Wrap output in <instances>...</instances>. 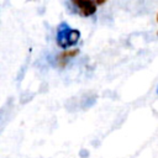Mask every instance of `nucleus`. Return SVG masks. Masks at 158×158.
<instances>
[{
    "label": "nucleus",
    "mask_w": 158,
    "mask_h": 158,
    "mask_svg": "<svg viewBox=\"0 0 158 158\" xmlns=\"http://www.w3.org/2000/svg\"><path fill=\"white\" fill-rule=\"evenodd\" d=\"M96 1L91 0H72L70 6L81 16H91L96 12Z\"/></svg>",
    "instance_id": "obj_2"
},
{
    "label": "nucleus",
    "mask_w": 158,
    "mask_h": 158,
    "mask_svg": "<svg viewBox=\"0 0 158 158\" xmlns=\"http://www.w3.org/2000/svg\"><path fill=\"white\" fill-rule=\"evenodd\" d=\"M157 35H158V33H157Z\"/></svg>",
    "instance_id": "obj_6"
},
{
    "label": "nucleus",
    "mask_w": 158,
    "mask_h": 158,
    "mask_svg": "<svg viewBox=\"0 0 158 158\" xmlns=\"http://www.w3.org/2000/svg\"><path fill=\"white\" fill-rule=\"evenodd\" d=\"M78 53H79V49H77V48H73V49H65V51H63V52H62V53H59V54L57 56V58H56L57 65H58V67H60V68L65 67V65H67V63H68L72 58H74Z\"/></svg>",
    "instance_id": "obj_3"
},
{
    "label": "nucleus",
    "mask_w": 158,
    "mask_h": 158,
    "mask_svg": "<svg viewBox=\"0 0 158 158\" xmlns=\"http://www.w3.org/2000/svg\"><path fill=\"white\" fill-rule=\"evenodd\" d=\"M157 94H158V86H157Z\"/></svg>",
    "instance_id": "obj_5"
},
{
    "label": "nucleus",
    "mask_w": 158,
    "mask_h": 158,
    "mask_svg": "<svg viewBox=\"0 0 158 158\" xmlns=\"http://www.w3.org/2000/svg\"><path fill=\"white\" fill-rule=\"evenodd\" d=\"M156 20H157V22H158V14H157V17H156Z\"/></svg>",
    "instance_id": "obj_4"
},
{
    "label": "nucleus",
    "mask_w": 158,
    "mask_h": 158,
    "mask_svg": "<svg viewBox=\"0 0 158 158\" xmlns=\"http://www.w3.org/2000/svg\"><path fill=\"white\" fill-rule=\"evenodd\" d=\"M79 40H80V31L79 30L70 27L64 21L58 25L57 33H56V42L60 48H63L65 51L69 47L75 46L79 42Z\"/></svg>",
    "instance_id": "obj_1"
}]
</instances>
